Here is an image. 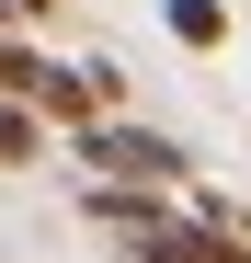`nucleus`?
<instances>
[{"label":"nucleus","instance_id":"nucleus-3","mask_svg":"<svg viewBox=\"0 0 251 263\" xmlns=\"http://www.w3.org/2000/svg\"><path fill=\"white\" fill-rule=\"evenodd\" d=\"M23 160H46V115H34V103H0V172H23Z\"/></svg>","mask_w":251,"mask_h":263},{"label":"nucleus","instance_id":"nucleus-5","mask_svg":"<svg viewBox=\"0 0 251 263\" xmlns=\"http://www.w3.org/2000/svg\"><path fill=\"white\" fill-rule=\"evenodd\" d=\"M34 69H46V58H34V46H23V34H12V23H0V92H12V103H23V92H34Z\"/></svg>","mask_w":251,"mask_h":263},{"label":"nucleus","instance_id":"nucleus-1","mask_svg":"<svg viewBox=\"0 0 251 263\" xmlns=\"http://www.w3.org/2000/svg\"><path fill=\"white\" fill-rule=\"evenodd\" d=\"M80 160H92V183H137V195L183 183V149L160 138V126H137V115H103V126H80Z\"/></svg>","mask_w":251,"mask_h":263},{"label":"nucleus","instance_id":"nucleus-4","mask_svg":"<svg viewBox=\"0 0 251 263\" xmlns=\"http://www.w3.org/2000/svg\"><path fill=\"white\" fill-rule=\"evenodd\" d=\"M172 34H183V46H228V12H217V0H172Z\"/></svg>","mask_w":251,"mask_h":263},{"label":"nucleus","instance_id":"nucleus-2","mask_svg":"<svg viewBox=\"0 0 251 263\" xmlns=\"http://www.w3.org/2000/svg\"><path fill=\"white\" fill-rule=\"evenodd\" d=\"M137 263H240V252H217V240L194 229V217H160V229L137 240Z\"/></svg>","mask_w":251,"mask_h":263}]
</instances>
